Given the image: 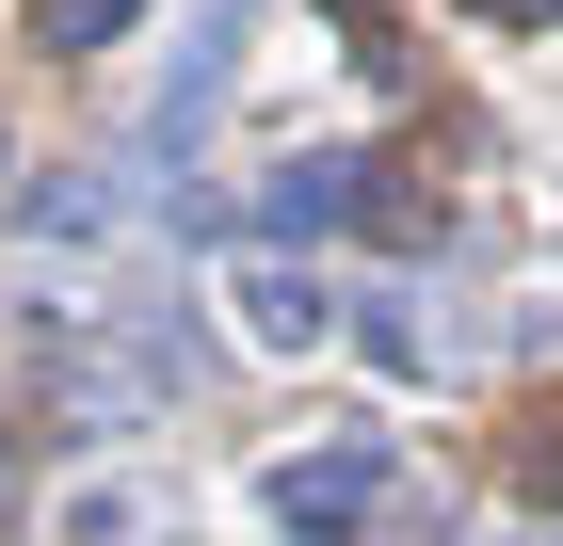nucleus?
<instances>
[{
    "instance_id": "f257e3e1",
    "label": "nucleus",
    "mask_w": 563,
    "mask_h": 546,
    "mask_svg": "<svg viewBox=\"0 0 563 546\" xmlns=\"http://www.w3.org/2000/svg\"><path fill=\"white\" fill-rule=\"evenodd\" d=\"M242 16H258V0H194V48L162 65V97H145V145H130V161H177V145L225 113V48H242Z\"/></svg>"
},
{
    "instance_id": "f03ea898",
    "label": "nucleus",
    "mask_w": 563,
    "mask_h": 546,
    "mask_svg": "<svg viewBox=\"0 0 563 546\" xmlns=\"http://www.w3.org/2000/svg\"><path fill=\"white\" fill-rule=\"evenodd\" d=\"M371 499H387V434H339V450H290V466H274V531H306V546L354 531Z\"/></svg>"
},
{
    "instance_id": "7ed1b4c3",
    "label": "nucleus",
    "mask_w": 563,
    "mask_h": 546,
    "mask_svg": "<svg viewBox=\"0 0 563 546\" xmlns=\"http://www.w3.org/2000/svg\"><path fill=\"white\" fill-rule=\"evenodd\" d=\"M371 210V161H339V145H306L290 177L258 193V242H339V225Z\"/></svg>"
},
{
    "instance_id": "20e7f679",
    "label": "nucleus",
    "mask_w": 563,
    "mask_h": 546,
    "mask_svg": "<svg viewBox=\"0 0 563 546\" xmlns=\"http://www.w3.org/2000/svg\"><path fill=\"white\" fill-rule=\"evenodd\" d=\"M322 322H339V305H322V274L242 257V337H258V354H322Z\"/></svg>"
},
{
    "instance_id": "39448f33",
    "label": "nucleus",
    "mask_w": 563,
    "mask_h": 546,
    "mask_svg": "<svg viewBox=\"0 0 563 546\" xmlns=\"http://www.w3.org/2000/svg\"><path fill=\"white\" fill-rule=\"evenodd\" d=\"M145 0H48V48H97V33H130Z\"/></svg>"
}]
</instances>
